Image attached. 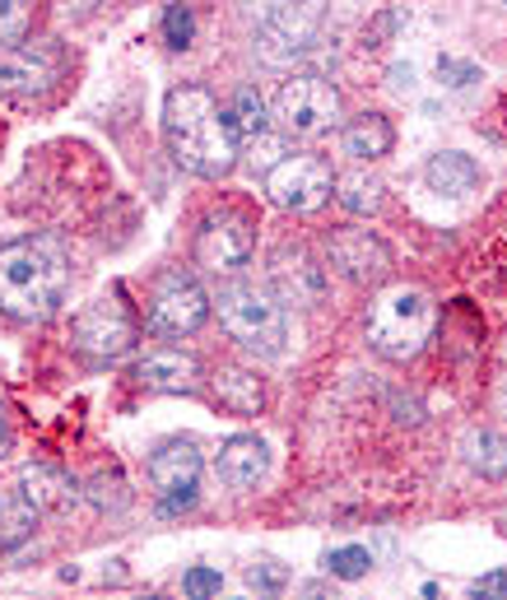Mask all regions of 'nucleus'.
Wrapping results in <instances>:
<instances>
[{
    "instance_id": "dca6fc26",
    "label": "nucleus",
    "mask_w": 507,
    "mask_h": 600,
    "mask_svg": "<svg viewBox=\"0 0 507 600\" xmlns=\"http://www.w3.org/2000/svg\"><path fill=\"white\" fill-rule=\"evenodd\" d=\"M136 382L149 391H196L201 386V363L186 350H154L136 363Z\"/></svg>"
},
{
    "instance_id": "c85d7f7f",
    "label": "nucleus",
    "mask_w": 507,
    "mask_h": 600,
    "mask_svg": "<svg viewBox=\"0 0 507 600\" xmlns=\"http://www.w3.org/2000/svg\"><path fill=\"white\" fill-rule=\"evenodd\" d=\"M182 591L186 596H196V600H205V596H220L224 591V578H220V568H192L182 578Z\"/></svg>"
},
{
    "instance_id": "b1692460",
    "label": "nucleus",
    "mask_w": 507,
    "mask_h": 600,
    "mask_svg": "<svg viewBox=\"0 0 507 600\" xmlns=\"http://www.w3.org/2000/svg\"><path fill=\"white\" fill-rule=\"evenodd\" d=\"M33 29V0H0V47L23 42Z\"/></svg>"
},
{
    "instance_id": "6ab92c4d",
    "label": "nucleus",
    "mask_w": 507,
    "mask_h": 600,
    "mask_svg": "<svg viewBox=\"0 0 507 600\" xmlns=\"http://www.w3.org/2000/svg\"><path fill=\"white\" fill-rule=\"evenodd\" d=\"M423 177H429V187L438 196H466L479 187V164L470 159V154L461 149H442L429 159V168H423Z\"/></svg>"
},
{
    "instance_id": "2f4dec72",
    "label": "nucleus",
    "mask_w": 507,
    "mask_h": 600,
    "mask_svg": "<svg viewBox=\"0 0 507 600\" xmlns=\"http://www.w3.org/2000/svg\"><path fill=\"white\" fill-rule=\"evenodd\" d=\"M186 508H196V489H177V493H164V508H158V517H177Z\"/></svg>"
},
{
    "instance_id": "7ed1b4c3",
    "label": "nucleus",
    "mask_w": 507,
    "mask_h": 600,
    "mask_svg": "<svg viewBox=\"0 0 507 600\" xmlns=\"http://www.w3.org/2000/svg\"><path fill=\"white\" fill-rule=\"evenodd\" d=\"M433 322H438V307L419 284H391V289H382L368 303L363 335L378 358L410 363L415 354H423V345H429Z\"/></svg>"
},
{
    "instance_id": "ddd939ff",
    "label": "nucleus",
    "mask_w": 507,
    "mask_h": 600,
    "mask_svg": "<svg viewBox=\"0 0 507 600\" xmlns=\"http://www.w3.org/2000/svg\"><path fill=\"white\" fill-rule=\"evenodd\" d=\"M326 260L354 284H378L391 271V252L378 233L368 228H331L326 233Z\"/></svg>"
},
{
    "instance_id": "1a4fd4ad",
    "label": "nucleus",
    "mask_w": 507,
    "mask_h": 600,
    "mask_svg": "<svg viewBox=\"0 0 507 600\" xmlns=\"http://www.w3.org/2000/svg\"><path fill=\"white\" fill-rule=\"evenodd\" d=\"M256 252V228L243 210H215L196 228V266L209 275H233L243 271Z\"/></svg>"
},
{
    "instance_id": "72a5a7b5",
    "label": "nucleus",
    "mask_w": 507,
    "mask_h": 600,
    "mask_svg": "<svg viewBox=\"0 0 507 600\" xmlns=\"http://www.w3.org/2000/svg\"><path fill=\"white\" fill-rule=\"evenodd\" d=\"M387 80H391V89H410L415 70H410V66H391V70H387Z\"/></svg>"
},
{
    "instance_id": "f257e3e1",
    "label": "nucleus",
    "mask_w": 507,
    "mask_h": 600,
    "mask_svg": "<svg viewBox=\"0 0 507 600\" xmlns=\"http://www.w3.org/2000/svg\"><path fill=\"white\" fill-rule=\"evenodd\" d=\"M164 140L168 154L196 177H228L237 154H243V136L228 117V108H220V98L201 89V85H177L164 98Z\"/></svg>"
},
{
    "instance_id": "9d476101",
    "label": "nucleus",
    "mask_w": 507,
    "mask_h": 600,
    "mask_svg": "<svg viewBox=\"0 0 507 600\" xmlns=\"http://www.w3.org/2000/svg\"><path fill=\"white\" fill-rule=\"evenodd\" d=\"M209 317V294L196 284V275L168 271L149 294V331L154 335H192Z\"/></svg>"
},
{
    "instance_id": "6e6552de",
    "label": "nucleus",
    "mask_w": 507,
    "mask_h": 600,
    "mask_svg": "<svg viewBox=\"0 0 507 600\" xmlns=\"http://www.w3.org/2000/svg\"><path fill=\"white\" fill-rule=\"evenodd\" d=\"M322 29L316 19L299 6H280L261 19V33H256V51L261 61L271 66H308V61H326V47H322Z\"/></svg>"
},
{
    "instance_id": "cd10ccee",
    "label": "nucleus",
    "mask_w": 507,
    "mask_h": 600,
    "mask_svg": "<svg viewBox=\"0 0 507 600\" xmlns=\"http://www.w3.org/2000/svg\"><path fill=\"white\" fill-rule=\"evenodd\" d=\"M438 80H442L447 89H470V85H479V80H485V70H479L475 61H457V57H438Z\"/></svg>"
},
{
    "instance_id": "9b49d317",
    "label": "nucleus",
    "mask_w": 507,
    "mask_h": 600,
    "mask_svg": "<svg viewBox=\"0 0 507 600\" xmlns=\"http://www.w3.org/2000/svg\"><path fill=\"white\" fill-rule=\"evenodd\" d=\"M75 350L94 363H113L136 350V322L117 298H98L75 317Z\"/></svg>"
},
{
    "instance_id": "a878e982",
    "label": "nucleus",
    "mask_w": 507,
    "mask_h": 600,
    "mask_svg": "<svg viewBox=\"0 0 507 600\" xmlns=\"http://www.w3.org/2000/svg\"><path fill=\"white\" fill-rule=\"evenodd\" d=\"M164 38H168V47H177V51H186L196 42V14L182 6V0H173V6L164 10Z\"/></svg>"
},
{
    "instance_id": "c756f323",
    "label": "nucleus",
    "mask_w": 507,
    "mask_h": 600,
    "mask_svg": "<svg viewBox=\"0 0 507 600\" xmlns=\"http://www.w3.org/2000/svg\"><path fill=\"white\" fill-rule=\"evenodd\" d=\"M247 149H252V164H256L261 173H271V168L280 164V149H284V140H271V136H256V140H252Z\"/></svg>"
},
{
    "instance_id": "20e7f679",
    "label": "nucleus",
    "mask_w": 507,
    "mask_h": 600,
    "mask_svg": "<svg viewBox=\"0 0 507 600\" xmlns=\"http://www.w3.org/2000/svg\"><path fill=\"white\" fill-rule=\"evenodd\" d=\"M220 326L228 331V341H237L256 358H280L289 345V317L284 303L261 289V284L237 279L228 289H220Z\"/></svg>"
},
{
    "instance_id": "c9c22d12",
    "label": "nucleus",
    "mask_w": 507,
    "mask_h": 600,
    "mask_svg": "<svg viewBox=\"0 0 507 600\" xmlns=\"http://www.w3.org/2000/svg\"><path fill=\"white\" fill-rule=\"evenodd\" d=\"M503 527H507V508H503Z\"/></svg>"
},
{
    "instance_id": "f3484780",
    "label": "nucleus",
    "mask_w": 507,
    "mask_h": 600,
    "mask_svg": "<svg viewBox=\"0 0 507 600\" xmlns=\"http://www.w3.org/2000/svg\"><path fill=\"white\" fill-rule=\"evenodd\" d=\"M14 489H19L38 512H61V508H70V503L79 499L75 480L61 475V471H51V465H23L19 480H14Z\"/></svg>"
},
{
    "instance_id": "f03ea898",
    "label": "nucleus",
    "mask_w": 507,
    "mask_h": 600,
    "mask_svg": "<svg viewBox=\"0 0 507 600\" xmlns=\"http://www.w3.org/2000/svg\"><path fill=\"white\" fill-rule=\"evenodd\" d=\"M70 252L51 233L14 238L0 247V312L14 322H47L57 317L70 294Z\"/></svg>"
},
{
    "instance_id": "bb28decb",
    "label": "nucleus",
    "mask_w": 507,
    "mask_h": 600,
    "mask_svg": "<svg viewBox=\"0 0 507 600\" xmlns=\"http://www.w3.org/2000/svg\"><path fill=\"white\" fill-rule=\"evenodd\" d=\"M247 587L275 596V591L289 587V568H284L280 559H256V563H247Z\"/></svg>"
},
{
    "instance_id": "39448f33",
    "label": "nucleus",
    "mask_w": 507,
    "mask_h": 600,
    "mask_svg": "<svg viewBox=\"0 0 507 600\" xmlns=\"http://www.w3.org/2000/svg\"><path fill=\"white\" fill-rule=\"evenodd\" d=\"M340 112H344L340 89L308 70V75H293V80L280 85L271 117H275L284 140H322L340 126Z\"/></svg>"
},
{
    "instance_id": "0eeeda50",
    "label": "nucleus",
    "mask_w": 507,
    "mask_h": 600,
    "mask_svg": "<svg viewBox=\"0 0 507 600\" xmlns=\"http://www.w3.org/2000/svg\"><path fill=\"white\" fill-rule=\"evenodd\" d=\"M331 191H335V173L326 159H316V154H289V159H280L265 173V196H271V205L293 210V215L322 210Z\"/></svg>"
},
{
    "instance_id": "412c9836",
    "label": "nucleus",
    "mask_w": 507,
    "mask_h": 600,
    "mask_svg": "<svg viewBox=\"0 0 507 600\" xmlns=\"http://www.w3.org/2000/svg\"><path fill=\"white\" fill-rule=\"evenodd\" d=\"M461 456L479 480H507V437L494 429H470L461 442Z\"/></svg>"
},
{
    "instance_id": "4468645a",
    "label": "nucleus",
    "mask_w": 507,
    "mask_h": 600,
    "mask_svg": "<svg viewBox=\"0 0 507 600\" xmlns=\"http://www.w3.org/2000/svg\"><path fill=\"white\" fill-rule=\"evenodd\" d=\"M201 475V447L192 437H168L158 442L149 456V484L158 493H177V489H196Z\"/></svg>"
},
{
    "instance_id": "f704fd0d",
    "label": "nucleus",
    "mask_w": 507,
    "mask_h": 600,
    "mask_svg": "<svg viewBox=\"0 0 507 600\" xmlns=\"http://www.w3.org/2000/svg\"><path fill=\"white\" fill-rule=\"evenodd\" d=\"M498 401H503V405H507V377H503V386H498Z\"/></svg>"
},
{
    "instance_id": "393cba45",
    "label": "nucleus",
    "mask_w": 507,
    "mask_h": 600,
    "mask_svg": "<svg viewBox=\"0 0 507 600\" xmlns=\"http://www.w3.org/2000/svg\"><path fill=\"white\" fill-rule=\"evenodd\" d=\"M322 563H326L331 578H340V582H354V578H368L372 554L363 550V544H344V550H331Z\"/></svg>"
},
{
    "instance_id": "423d86ee",
    "label": "nucleus",
    "mask_w": 507,
    "mask_h": 600,
    "mask_svg": "<svg viewBox=\"0 0 507 600\" xmlns=\"http://www.w3.org/2000/svg\"><path fill=\"white\" fill-rule=\"evenodd\" d=\"M66 51L57 42H14L0 47V98L38 102L61 85Z\"/></svg>"
},
{
    "instance_id": "473e14b6",
    "label": "nucleus",
    "mask_w": 507,
    "mask_h": 600,
    "mask_svg": "<svg viewBox=\"0 0 507 600\" xmlns=\"http://www.w3.org/2000/svg\"><path fill=\"white\" fill-rule=\"evenodd\" d=\"M10 447H14V429H10V410H6V401H0V456H10Z\"/></svg>"
},
{
    "instance_id": "f8f14e48",
    "label": "nucleus",
    "mask_w": 507,
    "mask_h": 600,
    "mask_svg": "<svg viewBox=\"0 0 507 600\" xmlns=\"http://www.w3.org/2000/svg\"><path fill=\"white\" fill-rule=\"evenodd\" d=\"M271 289L284 307H316L331 289V275L308 247H280L271 256Z\"/></svg>"
},
{
    "instance_id": "5701e85b",
    "label": "nucleus",
    "mask_w": 507,
    "mask_h": 600,
    "mask_svg": "<svg viewBox=\"0 0 507 600\" xmlns=\"http://www.w3.org/2000/svg\"><path fill=\"white\" fill-rule=\"evenodd\" d=\"M228 117H233V126H237V136H243L247 145L256 140V136H265V102H261V94L252 89V85H243L233 94V108H228Z\"/></svg>"
},
{
    "instance_id": "4be33fe9",
    "label": "nucleus",
    "mask_w": 507,
    "mask_h": 600,
    "mask_svg": "<svg viewBox=\"0 0 507 600\" xmlns=\"http://www.w3.org/2000/svg\"><path fill=\"white\" fill-rule=\"evenodd\" d=\"M335 200H340L350 215H378L382 205H387L382 181H378V177H363V173H354V177H335Z\"/></svg>"
},
{
    "instance_id": "7c9ffc66",
    "label": "nucleus",
    "mask_w": 507,
    "mask_h": 600,
    "mask_svg": "<svg viewBox=\"0 0 507 600\" xmlns=\"http://www.w3.org/2000/svg\"><path fill=\"white\" fill-rule=\"evenodd\" d=\"M470 596H507V568H498V572H485V578H475Z\"/></svg>"
},
{
    "instance_id": "2eb2a0df",
    "label": "nucleus",
    "mask_w": 507,
    "mask_h": 600,
    "mask_svg": "<svg viewBox=\"0 0 507 600\" xmlns=\"http://www.w3.org/2000/svg\"><path fill=\"white\" fill-rule=\"evenodd\" d=\"M271 471V447L256 437V433H237L224 442L220 452V480L228 489H256Z\"/></svg>"
},
{
    "instance_id": "a211bd4d",
    "label": "nucleus",
    "mask_w": 507,
    "mask_h": 600,
    "mask_svg": "<svg viewBox=\"0 0 507 600\" xmlns=\"http://www.w3.org/2000/svg\"><path fill=\"white\" fill-rule=\"evenodd\" d=\"M340 145H344V154H350V159L368 164V159H382V154H391L396 130H391V121H387L382 112H359L354 121H344Z\"/></svg>"
},
{
    "instance_id": "aec40b11",
    "label": "nucleus",
    "mask_w": 507,
    "mask_h": 600,
    "mask_svg": "<svg viewBox=\"0 0 507 600\" xmlns=\"http://www.w3.org/2000/svg\"><path fill=\"white\" fill-rule=\"evenodd\" d=\"M209 391H215V401L228 414H261V405H265V386L247 368H220L215 382H209Z\"/></svg>"
}]
</instances>
